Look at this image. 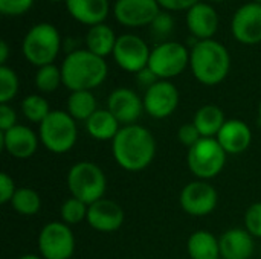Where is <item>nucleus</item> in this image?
Returning <instances> with one entry per match:
<instances>
[{
	"mask_svg": "<svg viewBox=\"0 0 261 259\" xmlns=\"http://www.w3.org/2000/svg\"><path fill=\"white\" fill-rule=\"evenodd\" d=\"M67 189L72 197L93 205L104 198L107 191V177L93 162H78L67 172Z\"/></svg>",
	"mask_w": 261,
	"mask_h": 259,
	"instance_id": "nucleus-5",
	"label": "nucleus"
},
{
	"mask_svg": "<svg viewBox=\"0 0 261 259\" xmlns=\"http://www.w3.org/2000/svg\"><path fill=\"white\" fill-rule=\"evenodd\" d=\"M255 238L242 227L228 229L219 238L222 259H251L255 252Z\"/></svg>",
	"mask_w": 261,
	"mask_h": 259,
	"instance_id": "nucleus-21",
	"label": "nucleus"
},
{
	"mask_svg": "<svg viewBox=\"0 0 261 259\" xmlns=\"http://www.w3.org/2000/svg\"><path fill=\"white\" fill-rule=\"evenodd\" d=\"M202 0H158L159 6L162 11L167 12H180V11H188L194 5H197Z\"/></svg>",
	"mask_w": 261,
	"mask_h": 259,
	"instance_id": "nucleus-37",
	"label": "nucleus"
},
{
	"mask_svg": "<svg viewBox=\"0 0 261 259\" xmlns=\"http://www.w3.org/2000/svg\"><path fill=\"white\" fill-rule=\"evenodd\" d=\"M190 69L200 84L208 87L217 85L229 75V50L214 38L196 41L190 50Z\"/></svg>",
	"mask_w": 261,
	"mask_h": 259,
	"instance_id": "nucleus-3",
	"label": "nucleus"
},
{
	"mask_svg": "<svg viewBox=\"0 0 261 259\" xmlns=\"http://www.w3.org/2000/svg\"><path fill=\"white\" fill-rule=\"evenodd\" d=\"M252 2H257V3H260L261 5V0H252Z\"/></svg>",
	"mask_w": 261,
	"mask_h": 259,
	"instance_id": "nucleus-45",
	"label": "nucleus"
},
{
	"mask_svg": "<svg viewBox=\"0 0 261 259\" xmlns=\"http://www.w3.org/2000/svg\"><path fill=\"white\" fill-rule=\"evenodd\" d=\"M9 58V46L5 40L0 41V66H6V61Z\"/></svg>",
	"mask_w": 261,
	"mask_h": 259,
	"instance_id": "nucleus-40",
	"label": "nucleus"
},
{
	"mask_svg": "<svg viewBox=\"0 0 261 259\" xmlns=\"http://www.w3.org/2000/svg\"><path fill=\"white\" fill-rule=\"evenodd\" d=\"M34 84L37 90L41 93H52L55 92L61 84H63V75H61V67L55 64H47L43 67H38Z\"/></svg>",
	"mask_w": 261,
	"mask_h": 259,
	"instance_id": "nucleus-29",
	"label": "nucleus"
},
{
	"mask_svg": "<svg viewBox=\"0 0 261 259\" xmlns=\"http://www.w3.org/2000/svg\"><path fill=\"white\" fill-rule=\"evenodd\" d=\"M217 142L226 154H242L252 142V131L249 125L242 119H228L217 134Z\"/></svg>",
	"mask_w": 261,
	"mask_h": 259,
	"instance_id": "nucleus-19",
	"label": "nucleus"
},
{
	"mask_svg": "<svg viewBox=\"0 0 261 259\" xmlns=\"http://www.w3.org/2000/svg\"><path fill=\"white\" fill-rule=\"evenodd\" d=\"M69 15L84 26H96L106 23L110 14L109 0H64Z\"/></svg>",
	"mask_w": 261,
	"mask_h": 259,
	"instance_id": "nucleus-20",
	"label": "nucleus"
},
{
	"mask_svg": "<svg viewBox=\"0 0 261 259\" xmlns=\"http://www.w3.org/2000/svg\"><path fill=\"white\" fill-rule=\"evenodd\" d=\"M47 2H52V3H58V2H64V0H47Z\"/></svg>",
	"mask_w": 261,
	"mask_h": 259,
	"instance_id": "nucleus-44",
	"label": "nucleus"
},
{
	"mask_svg": "<svg viewBox=\"0 0 261 259\" xmlns=\"http://www.w3.org/2000/svg\"><path fill=\"white\" fill-rule=\"evenodd\" d=\"M40 142L54 154L69 153L78 139L76 121L63 110H52L49 116L40 124Z\"/></svg>",
	"mask_w": 261,
	"mask_h": 259,
	"instance_id": "nucleus-6",
	"label": "nucleus"
},
{
	"mask_svg": "<svg viewBox=\"0 0 261 259\" xmlns=\"http://www.w3.org/2000/svg\"><path fill=\"white\" fill-rule=\"evenodd\" d=\"M187 252L191 259H222L220 241L208 231H196L190 235Z\"/></svg>",
	"mask_w": 261,
	"mask_h": 259,
	"instance_id": "nucleus-23",
	"label": "nucleus"
},
{
	"mask_svg": "<svg viewBox=\"0 0 261 259\" xmlns=\"http://www.w3.org/2000/svg\"><path fill=\"white\" fill-rule=\"evenodd\" d=\"M18 259H43L38 255H34V253H26V255H21Z\"/></svg>",
	"mask_w": 261,
	"mask_h": 259,
	"instance_id": "nucleus-41",
	"label": "nucleus"
},
{
	"mask_svg": "<svg viewBox=\"0 0 261 259\" xmlns=\"http://www.w3.org/2000/svg\"><path fill=\"white\" fill-rule=\"evenodd\" d=\"M202 139L199 130L196 128V125L193 122L190 124H184L179 130H177V140L185 145L187 148H191L193 145H196L199 140Z\"/></svg>",
	"mask_w": 261,
	"mask_h": 259,
	"instance_id": "nucleus-35",
	"label": "nucleus"
},
{
	"mask_svg": "<svg viewBox=\"0 0 261 259\" xmlns=\"http://www.w3.org/2000/svg\"><path fill=\"white\" fill-rule=\"evenodd\" d=\"M144 110L154 119H165L171 116L179 105V90L171 81L159 79L150 89L145 90Z\"/></svg>",
	"mask_w": 261,
	"mask_h": 259,
	"instance_id": "nucleus-14",
	"label": "nucleus"
},
{
	"mask_svg": "<svg viewBox=\"0 0 261 259\" xmlns=\"http://www.w3.org/2000/svg\"><path fill=\"white\" fill-rule=\"evenodd\" d=\"M87 212H89V205H86L84 202L75 197L67 198L61 205V209H60L61 220L67 226H76L83 223L84 220H87Z\"/></svg>",
	"mask_w": 261,
	"mask_h": 259,
	"instance_id": "nucleus-30",
	"label": "nucleus"
},
{
	"mask_svg": "<svg viewBox=\"0 0 261 259\" xmlns=\"http://www.w3.org/2000/svg\"><path fill=\"white\" fill-rule=\"evenodd\" d=\"M18 76L9 66H0V104H8L18 93Z\"/></svg>",
	"mask_w": 261,
	"mask_h": 259,
	"instance_id": "nucleus-31",
	"label": "nucleus"
},
{
	"mask_svg": "<svg viewBox=\"0 0 261 259\" xmlns=\"http://www.w3.org/2000/svg\"><path fill=\"white\" fill-rule=\"evenodd\" d=\"M136 76H138V82H139V85H142L145 90H147V89H150L153 84H156V82L159 81V78L154 75V72H153L150 67H145L144 70H141L139 73H136Z\"/></svg>",
	"mask_w": 261,
	"mask_h": 259,
	"instance_id": "nucleus-39",
	"label": "nucleus"
},
{
	"mask_svg": "<svg viewBox=\"0 0 261 259\" xmlns=\"http://www.w3.org/2000/svg\"><path fill=\"white\" fill-rule=\"evenodd\" d=\"M18 188H15V183L12 180V177H9L6 172H2L0 174V203L2 205H6V203H11L15 191Z\"/></svg>",
	"mask_w": 261,
	"mask_h": 259,
	"instance_id": "nucleus-36",
	"label": "nucleus"
},
{
	"mask_svg": "<svg viewBox=\"0 0 261 259\" xmlns=\"http://www.w3.org/2000/svg\"><path fill=\"white\" fill-rule=\"evenodd\" d=\"M17 125V113L9 104H0V131H8Z\"/></svg>",
	"mask_w": 261,
	"mask_h": 259,
	"instance_id": "nucleus-38",
	"label": "nucleus"
},
{
	"mask_svg": "<svg viewBox=\"0 0 261 259\" xmlns=\"http://www.w3.org/2000/svg\"><path fill=\"white\" fill-rule=\"evenodd\" d=\"M20 108H21V113L23 116L29 121V122H34V124H41L47 116L49 113L52 111L50 107H49V102L41 96V95H28L21 104H20Z\"/></svg>",
	"mask_w": 261,
	"mask_h": 259,
	"instance_id": "nucleus-28",
	"label": "nucleus"
},
{
	"mask_svg": "<svg viewBox=\"0 0 261 259\" xmlns=\"http://www.w3.org/2000/svg\"><path fill=\"white\" fill-rule=\"evenodd\" d=\"M258 119H260V124H261V101H260V105H258Z\"/></svg>",
	"mask_w": 261,
	"mask_h": 259,
	"instance_id": "nucleus-42",
	"label": "nucleus"
},
{
	"mask_svg": "<svg viewBox=\"0 0 261 259\" xmlns=\"http://www.w3.org/2000/svg\"><path fill=\"white\" fill-rule=\"evenodd\" d=\"M115 162L128 172L145 169L156 156V139L142 125H125L112 140Z\"/></svg>",
	"mask_w": 261,
	"mask_h": 259,
	"instance_id": "nucleus-1",
	"label": "nucleus"
},
{
	"mask_svg": "<svg viewBox=\"0 0 261 259\" xmlns=\"http://www.w3.org/2000/svg\"><path fill=\"white\" fill-rule=\"evenodd\" d=\"M107 73L109 66L106 58H101L87 49L70 50L61 63L63 85L70 92H92L106 81Z\"/></svg>",
	"mask_w": 261,
	"mask_h": 259,
	"instance_id": "nucleus-2",
	"label": "nucleus"
},
{
	"mask_svg": "<svg viewBox=\"0 0 261 259\" xmlns=\"http://www.w3.org/2000/svg\"><path fill=\"white\" fill-rule=\"evenodd\" d=\"M40 137L26 125H15L0 133L2 148L14 159H29L37 153Z\"/></svg>",
	"mask_w": 261,
	"mask_h": 259,
	"instance_id": "nucleus-18",
	"label": "nucleus"
},
{
	"mask_svg": "<svg viewBox=\"0 0 261 259\" xmlns=\"http://www.w3.org/2000/svg\"><path fill=\"white\" fill-rule=\"evenodd\" d=\"M208 2H213V3H220V2H225V0H208Z\"/></svg>",
	"mask_w": 261,
	"mask_h": 259,
	"instance_id": "nucleus-43",
	"label": "nucleus"
},
{
	"mask_svg": "<svg viewBox=\"0 0 261 259\" xmlns=\"http://www.w3.org/2000/svg\"><path fill=\"white\" fill-rule=\"evenodd\" d=\"M12 209L24 217H31L38 214L41 208V198L40 194L32 188H18L11 200Z\"/></svg>",
	"mask_w": 261,
	"mask_h": 259,
	"instance_id": "nucleus-27",
	"label": "nucleus"
},
{
	"mask_svg": "<svg viewBox=\"0 0 261 259\" xmlns=\"http://www.w3.org/2000/svg\"><path fill=\"white\" fill-rule=\"evenodd\" d=\"M226 153L216 137H202L196 145L188 148L187 163L188 169L197 180L217 177L226 165Z\"/></svg>",
	"mask_w": 261,
	"mask_h": 259,
	"instance_id": "nucleus-7",
	"label": "nucleus"
},
{
	"mask_svg": "<svg viewBox=\"0 0 261 259\" xmlns=\"http://www.w3.org/2000/svg\"><path fill=\"white\" fill-rule=\"evenodd\" d=\"M116 34L115 31L107 24V23H101L96 26L89 27V31L86 32V49L90 50L92 53L106 58L109 55L113 53L115 44H116Z\"/></svg>",
	"mask_w": 261,
	"mask_h": 259,
	"instance_id": "nucleus-24",
	"label": "nucleus"
},
{
	"mask_svg": "<svg viewBox=\"0 0 261 259\" xmlns=\"http://www.w3.org/2000/svg\"><path fill=\"white\" fill-rule=\"evenodd\" d=\"M124 209L113 200L101 198L89 206L87 223L92 229L102 234H112L121 229L124 224Z\"/></svg>",
	"mask_w": 261,
	"mask_h": 259,
	"instance_id": "nucleus-17",
	"label": "nucleus"
},
{
	"mask_svg": "<svg viewBox=\"0 0 261 259\" xmlns=\"http://www.w3.org/2000/svg\"><path fill=\"white\" fill-rule=\"evenodd\" d=\"M245 229L254 237L261 238V202L251 205L245 212Z\"/></svg>",
	"mask_w": 261,
	"mask_h": 259,
	"instance_id": "nucleus-32",
	"label": "nucleus"
},
{
	"mask_svg": "<svg viewBox=\"0 0 261 259\" xmlns=\"http://www.w3.org/2000/svg\"><path fill=\"white\" fill-rule=\"evenodd\" d=\"M226 121L228 119L225 118L223 110L214 104H206L200 107L193 118V124L199 130L202 137H217Z\"/></svg>",
	"mask_w": 261,
	"mask_h": 259,
	"instance_id": "nucleus-25",
	"label": "nucleus"
},
{
	"mask_svg": "<svg viewBox=\"0 0 261 259\" xmlns=\"http://www.w3.org/2000/svg\"><path fill=\"white\" fill-rule=\"evenodd\" d=\"M148 67L159 79L170 81L190 67V50L179 41H162L151 49Z\"/></svg>",
	"mask_w": 261,
	"mask_h": 259,
	"instance_id": "nucleus-8",
	"label": "nucleus"
},
{
	"mask_svg": "<svg viewBox=\"0 0 261 259\" xmlns=\"http://www.w3.org/2000/svg\"><path fill=\"white\" fill-rule=\"evenodd\" d=\"M231 32L234 38L246 46L261 43V5L248 2L237 8L231 20Z\"/></svg>",
	"mask_w": 261,
	"mask_h": 259,
	"instance_id": "nucleus-13",
	"label": "nucleus"
},
{
	"mask_svg": "<svg viewBox=\"0 0 261 259\" xmlns=\"http://www.w3.org/2000/svg\"><path fill=\"white\" fill-rule=\"evenodd\" d=\"M150 53L151 49L144 38L136 34H122L116 40L112 56L122 70L136 75L148 67Z\"/></svg>",
	"mask_w": 261,
	"mask_h": 259,
	"instance_id": "nucleus-10",
	"label": "nucleus"
},
{
	"mask_svg": "<svg viewBox=\"0 0 261 259\" xmlns=\"http://www.w3.org/2000/svg\"><path fill=\"white\" fill-rule=\"evenodd\" d=\"M187 27L196 41L213 40L219 31L220 17L216 8L208 2H199L187 11Z\"/></svg>",
	"mask_w": 261,
	"mask_h": 259,
	"instance_id": "nucleus-16",
	"label": "nucleus"
},
{
	"mask_svg": "<svg viewBox=\"0 0 261 259\" xmlns=\"http://www.w3.org/2000/svg\"><path fill=\"white\" fill-rule=\"evenodd\" d=\"M61 47L63 40L60 31L47 21H41L31 26L21 41L23 56L37 69L47 64H54V61L60 55Z\"/></svg>",
	"mask_w": 261,
	"mask_h": 259,
	"instance_id": "nucleus-4",
	"label": "nucleus"
},
{
	"mask_svg": "<svg viewBox=\"0 0 261 259\" xmlns=\"http://www.w3.org/2000/svg\"><path fill=\"white\" fill-rule=\"evenodd\" d=\"M161 11L158 0H116L112 8L115 20L125 27L150 26Z\"/></svg>",
	"mask_w": 261,
	"mask_h": 259,
	"instance_id": "nucleus-12",
	"label": "nucleus"
},
{
	"mask_svg": "<svg viewBox=\"0 0 261 259\" xmlns=\"http://www.w3.org/2000/svg\"><path fill=\"white\" fill-rule=\"evenodd\" d=\"M98 110L96 98L89 90H80V92H70L66 104V111L75 119L87 122L92 114Z\"/></svg>",
	"mask_w": 261,
	"mask_h": 259,
	"instance_id": "nucleus-26",
	"label": "nucleus"
},
{
	"mask_svg": "<svg viewBox=\"0 0 261 259\" xmlns=\"http://www.w3.org/2000/svg\"><path fill=\"white\" fill-rule=\"evenodd\" d=\"M38 250L43 259H70L75 253V237L70 226L50 221L40 231Z\"/></svg>",
	"mask_w": 261,
	"mask_h": 259,
	"instance_id": "nucleus-9",
	"label": "nucleus"
},
{
	"mask_svg": "<svg viewBox=\"0 0 261 259\" xmlns=\"http://www.w3.org/2000/svg\"><path fill=\"white\" fill-rule=\"evenodd\" d=\"M121 128L122 127L118 119L107 108H98L86 122V130L89 136L99 142L113 140Z\"/></svg>",
	"mask_w": 261,
	"mask_h": 259,
	"instance_id": "nucleus-22",
	"label": "nucleus"
},
{
	"mask_svg": "<svg viewBox=\"0 0 261 259\" xmlns=\"http://www.w3.org/2000/svg\"><path fill=\"white\" fill-rule=\"evenodd\" d=\"M153 34L156 37H167L173 32L174 29V18L171 15V12L167 11H161L158 14V17L153 20V23L150 24Z\"/></svg>",
	"mask_w": 261,
	"mask_h": 259,
	"instance_id": "nucleus-34",
	"label": "nucleus"
},
{
	"mask_svg": "<svg viewBox=\"0 0 261 259\" xmlns=\"http://www.w3.org/2000/svg\"><path fill=\"white\" fill-rule=\"evenodd\" d=\"M219 203L217 189L206 180H194L184 186L179 205L191 217H206L213 214Z\"/></svg>",
	"mask_w": 261,
	"mask_h": 259,
	"instance_id": "nucleus-11",
	"label": "nucleus"
},
{
	"mask_svg": "<svg viewBox=\"0 0 261 259\" xmlns=\"http://www.w3.org/2000/svg\"><path fill=\"white\" fill-rule=\"evenodd\" d=\"M35 0H0V12L8 17H18L31 11Z\"/></svg>",
	"mask_w": 261,
	"mask_h": 259,
	"instance_id": "nucleus-33",
	"label": "nucleus"
},
{
	"mask_svg": "<svg viewBox=\"0 0 261 259\" xmlns=\"http://www.w3.org/2000/svg\"><path fill=\"white\" fill-rule=\"evenodd\" d=\"M107 110L122 127L136 124L142 111H145L142 98L128 87H118L109 95Z\"/></svg>",
	"mask_w": 261,
	"mask_h": 259,
	"instance_id": "nucleus-15",
	"label": "nucleus"
}]
</instances>
